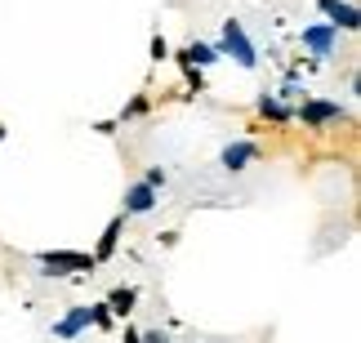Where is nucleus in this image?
<instances>
[{"label":"nucleus","mask_w":361,"mask_h":343,"mask_svg":"<svg viewBox=\"0 0 361 343\" xmlns=\"http://www.w3.org/2000/svg\"><path fill=\"white\" fill-rule=\"evenodd\" d=\"M224 49L237 58L241 67H255L259 63V54H255V45H250V36H245V27L232 18V23H224Z\"/></svg>","instance_id":"nucleus-1"},{"label":"nucleus","mask_w":361,"mask_h":343,"mask_svg":"<svg viewBox=\"0 0 361 343\" xmlns=\"http://www.w3.org/2000/svg\"><path fill=\"white\" fill-rule=\"evenodd\" d=\"M40 268H54V272H94V254H67V250H45L36 254Z\"/></svg>","instance_id":"nucleus-2"},{"label":"nucleus","mask_w":361,"mask_h":343,"mask_svg":"<svg viewBox=\"0 0 361 343\" xmlns=\"http://www.w3.org/2000/svg\"><path fill=\"white\" fill-rule=\"evenodd\" d=\"M303 45H308L317 58H330V54H335V27H330V23L303 27Z\"/></svg>","instance_id":"nucleus-3"},{"label":"nucleus","mask_w":361,"mask_h":343,"mask_svg":"<svg viewBox=\"0 0 361 343\" xmlns=\"http://www.w3.org/2000/svg\"><path fill=\"white\" fill-rule=\"evenodd\" d=\"M152 205H157V187L152 183H134L125 192V214H147Z\"/></svg>","instance_id":"nucleus-4"},{"label":"nucleus","mask_w":361,"mask_h":343,"mask_svg":"<svg viewBox=\"0 0 361 343\" xmlns=\"http://www.w3.org/2000/svg\"><path fill=\"white\" fill-rule=\"evenodd\" d=\"M250 161H259V147L255 143H232V147H224V170H245Z\"/></svg>","instance_id":"nucleus-5"},{"label":"nucleus","mask_w":361,"mask_h":343,"mask_svg":"<svg viewBox=\"0 0 361 343\" xmlns=\"http://www.w3.org/2000/svg\"><path fill=\"white\" fill-rule=\"evenodd\" d=\"M322 9L330 13V27H343V32H357V23H361V13L353 9V5H339V0H322Z\"/></svg>","instance_id":"nucleus-6"},{"label":"nucleus","mask_w":361,"mask_h":343,"mask_svg":"<svg viewBox=\"0 0 361 343\" xmlns=\"http://www.w3.org/2000/svg\"><path fill=\"white\" fill-rule=\"evenodd\" d=\"M85 325H90V308H72L59 325H54V335H59V339H76Z\"/></svg>","instance_id":"nucleus-7"},{"label":"nucleus","mask_w":361,"mask_h":343,"mask_svg":"<svg viewBox=\"0 0 361 343\" xmlns=\"http://www.w3.org/2000/svg\"><path fill=\"white\" fill-rule=\"evenodd\" d=\"M121 232H125V214H116L112 223H107L103 241H99V250H94V263H99V258H112V254H116V241H121Z\"/></svg>","instance_id":"nucleus-8"},{"label":"nucleus","mask_w":361,"mask_h":343,"mask_svg":"<svg viewBox=\"0 0 361 343\" xmlns=\"http://www.w3.org/2000/svg\"><path fill=\"white\" fill-rule=\"evenodd\" d=\"M299 116L308 120V125H322V120H339L343 112H339V103H308Z\"/></svg>","instance_id":"nucleus-9"},{"label":"nucleus","mask_w":361,"mask_h":343,"mask_svg":"<svg viewBox=\"0 0 361 343\" xmlns=\"http://www.w3.org/2000/svg\"><path fill=\"white\" fill-rule=\"evenodd\" d=\"M138 304V290H130V285H121V290H112V299H107V312H116V317H130Z\"/></svg>","instance_id":"nucleus-10"},{"label":"nucleus","mask_w":361,"mask_h":343,"mask_svg":"<svg viewBox=\"0 0 361 343\" xmlns=\"http://www.w3.org/2000/svg\"><path fill=\"white\" fill-rule=\"evenodd\" d=\"M178 58H183V63H201V67H205V63H214V49H210V45H188L183 54H178Z\"/></svg>","instance_id":"nucleus-11"},{"label":"nucleus","mask_w":361,"mask_h":343,"mask_svg":"<svg viewBox=\"0 0 361 343\" xmlns=\"http://www.w3.org/2000/svg\"><path fill=\"white\" fill-rule=\"evenodd\" d=\"M259 112H263V116H272V120H286V107L276 103L272 94H263V99H259Z\"/></svg>","instance_id":"nucleus-12"},{"label":"nucleus","mask_w":361,"mask_h":343,"mask_svg":"<svg viewBox=\"0 0 361 343\" xmlns=\"http://www.w3.org/2000/svg\"><path fill=\"white\" fill-rule=\"evenodd\" d=\"M90 321L99 325V330H107V325H112V312H107V304H94V308H90Z\"/></svg>","instance_id":"nucleus-13"},{"label":"nucleus","mask_w":361,"mask_h":343,"mask_svg":"<svg viewBox=\"0 0 361 343\" xmlns=\"http://www.w3.org/2000/svg\"><path fill=\"white\" fill-rule=\"evenodd\" d=\"M152 58H157V63H165V58H170V45H165L161 36H152Z\"/></svg>","instance_id":"nucleus-14"},{"label":"nucleus","mask_w":361,"mask_h":343,"mask_svg":"<svg viewBox=\"0 0 361 343\" xmlns=\"http://www.w3.org/2000/svg\"><path fill=\"white\" fill-rule=\"evenodd\" d=\"M147 112V99H143V94H138V99L130 103V107H125V116H143Z\"/></svg>","instance_id":"nucleus-15"},{"label":"nucleus","mask_w":361,"mask_h":343,"mask_svg":"<svg viewBox=\"0 0 361 343\" xmlns=\"http://www.w3.org/2000/svg\"><path fill=\"white\" fill-rule=\"evenodd\" d=\"M138 343H170V335H161V330H152V335H138Z\"/></svg>","instance_id":"nucleus-16"},{"label":"nucleus","mask_w":361,"mask_h":343,"mask_svg":"<svg viewBox=\"0 0 361 343\" xmlns=\"http://www.w3.org/2000/svg\"><path fill=\"white\" fill-rule=\"evenodd\" d=\"M125 343H138V330H125Z\"/></svg>","instance_id":"nucleus-17"},{"label":"nucleus","mask_w":361,"mask_h":343,"mask_svg":"<svg viewBox=\"0 0 361 343\" xmlns=\"http://www.w3.org/2000/svg\"><path fill=\"white\" fill-rule=\"evenodd\" d=\"M5 134H9V130H5V125H0V143H5Z\"/></svg>","instance_id":"nucleus-18"}]
</instances>
